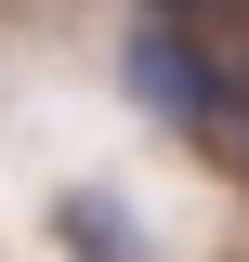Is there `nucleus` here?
Masks as SVG:
<instances>
[{
    "instance_id": "nucleus-1",
    "label": "nucleus",
    "mask_w": 249,
    "mask_h": 262,
    "mask_svg": "<svg viewBox=\"0 0 249 262\" xmlns=\"http://www.w3.org/2000/svg\"><path fill=\"white\" fill-rule=\"evenodd\" d=\"M118 79H131L171 131H223V105H236V79L184 39V13H144V27H131V53H118Z\"/></svg>"
},
{
    "instance_id": "nucleus-2",
    "label": "nucleus",
    "mask_w": 249,
    "mask_h": 262,
    "mask_svg": "<svg viewBox=\"0 0 249 262\" xmlns=\"http://www.w3.org/2000/svg\"><path fill=\"white\" fill-rule=\"evenodd\" d=\"M66 249L79 262H144V236H131V210H105V196H66Z\"/></svg>"
},
{
    "instance_id": "nucleus-3",
    "label": "nucleus",
    "mask_w": 249,
    "mask_h": 262,
    "mask_svg": "<svg viewBox=\"0 0 249 262\" xmlns=\"http://www.w3.org/2000/svg\"><path fill=\"white\" fill-rule=\"evenodd\" d=\"M144 13H197V0H144Z\"/></svg>"
}]
</instances>
